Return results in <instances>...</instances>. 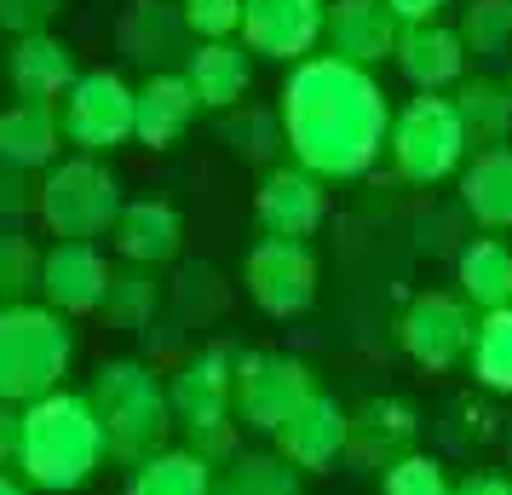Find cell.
I'll return each instance as SVG.
<instances>
[{"label":"cell","mask_w":512,"mask_h":495,"mask_svg":"<svg viewBox=\"0 0 512 495\" xmlns=\"http://www.w3.org/2000/svg\"><path fill=\"white\" fill-rule=\"evenodd\" d=\"M472 329L478 323H472V306L461 294H415L397 323V340L420 369H455L472 346Z\"/></svg>","instance_id":"7"},{"label":"cell","mask_w":512,"mask_h":495,"mask_svg":"<svg viewBox=\"0 0 512 495\" xmlns=\"http://www.w3.org/2000/svg\"><path fill=\"white\" fill-rule=\"evenodd\" d=\"M277 438H282V455H288L294 467H328V461L351 444V421L334 398L311 392V398L294 409V421L277 426Z\"/></svg>","instance_id":"15"},{"label":"cell","mask_w":512,"mask_h":495,"mask_svg":"<svg viewBox=\"0 0 512 495\" xmlns=\"http://www.w3.org/2000/svg\"><path fill=\"white\" fill-rule=\"evenodd\" d=\"M472 375L489 392H512V306L484 311V323L472 329Z\"/></svg>","instance_id":"24"},{"label":"cell","mask_w":512,"mask_h":495,"mask_svg":"<svg viewBox=\"0 0 512 495\" xmlns=\"http://www.w3.org/2000/svg\"><path fill=\"white\" fill-rule=\"evenodd\" d=\"M455 495H512V472H466Z\"/></svg>","instance_id":"33"},{"label":"cell","mask_w":512,"mask_h":495,"mask_svg":"<svg viewBox=\"0 0 512 495\" xmlns=\"http://www.w3.org/2000/svg\"><path fill=\"white\" fill-rule=\"evenodd\" d=\"M455 116H461V133L466 144H507L512 139V93L495 87V81H466L461 93L449 98Z\"/></svg>","instance_id":"23"},{"label":"cell","mask_w":512,"mask_h":495,"mask_svg":"<svg viewBox=\"0 0 512 495\" xmlns=\"http://www.w3.org/2000/svg\"><path fill=\"white\" fill-rule=\"evenodd\" d=\"M64 357H70L64 323H52L41 311H0V369L18 363V375L6 380V392L41 386L52 369H64Z\"/></svg>","instance_id":"9"},{"label":"cell","mask_w":512,"mask_h":495,"mask_svg":"<svg viewBox=\"0 0 512 495\" xmlns=\"http://www.w3.org/2000/svg\"><path fill=\"white\" fill-rule=\"evenodd\" d=\"M225 144H231L242 162H271L277 150H288L277 110H254V104H242V110L225 116Z\"/></svg>","instance_id":"26"},{"label":"cell","mask_w":512,"mask_h":495,"mask_svg":"<svg viewBox=\"0 0 512 495\" xmlns=\"http://www.w3.org/2000/svg\"><path fill=\"white\" fill-rule=\"evenodd\" d=\"M248 47L236 41H196L185 52V87L196 93V104L208 110H236L248 93Z\"/></svg>","instance_id":"16"},{"label":"cell","mask_w":512,"mask_h":495,"mask_svg":"<svg viewBox=\"0 0 512 495\" xmlns=\"http://www.w3.org/2000/svg\"><path fill=\"white\" fill-rule=\"evenodd\" d=\"M277 121L282 144L294 150V167H305L311 179H357L386 144L392 104L369 70L317 52L288 70L277 93Z\"/></svg>","instance_id":"1"},{"label":"cell","mask_w":512,"mask_h":495,"mask_svg":"<svg viewBox=\"0 0 512 495\" xmlns=\"http://www.w3.org/2000/svg\"><path fill=\"white\" fill-rule=\"evenodd\" d=\"M41 288H47L58 306L70 311H87L104 300V288H110V271L98 260L87 242H58L47 260H41Z\"/></svg>","instance_id":"20"},{"label":"cell","mask_w":512,"mask_h":495,"mask_svg":"<svg viewBox=\"0 0 512 495\" xmlns=\"http://www.w3.org/2000/svg\"><path fill=\"white\" fill-rule=\"evenodd\" d=\"M58 133L81 150H110V144L133 139V87L116 70L75 75L64 110H58Z\"/></svg>","instance_id":"3"},{"label":"cell","mask_w":512,"mask_h":495,"mask_svg":"<svg viewBox=\"0 0 512 495\" xmlns=\"http://www.w3.org/2000/svg\"><path fill=\"white\" fill-rule=\"evenodd\" d=\"M311 369L294 363V357H248L236 369V398H242V415L259 432H277L282 421H294V409L311 398Z\"/></svg>","instance_id":"8"},{"label":"cell","mask_w":512,"mask_h":495,"mask_svg":"<svg viewBox=\"0 0 512 495\" xmlns=\"http://www.w3.org/2000/svg\"><path fill=\"white\" fill-rule=\"evenodd\" d=\"M386 150H392L397 179H409V185H443L466 162V133H461L455 104L443 93L409 98L392 116V127H386Z\"/></svg>","instance_id":"2"},{"label":"cell","mask_w":512,"mask_h":495,"mask_svg":"<svg viewBox=\"0 0 512 495\" xmlns=\"http://www.w3.org/2000/svg\"><path fill=\"white\" fill-rule=\"evenodd\" d=\"M461 208L484 231H512V144H489L461 167Z\"/></svg>","instance_id":"17"},{"label":"cell","mask_w":512,"mask_h":495,"mask_svg":"<svg viewBox=\"0 0 512 495\" xmlns=\"http://www.w3.org/2000/svg\"><path fill=\"white\" fill-rule=\"evenodd\" d=\"M225 398H231V375L219 369V357H202V363H190L185 380H179V403H185V415L196 426H213L225 415Z\"/></svg>","instance_id":"27"},{"label":"cell","mask_w":512,"mask_h":495,"mask_svg":"<svg viewBox=\"0 0 512 495\" xmlns=\"http://www.w3.org/2000/svg\"><path fill=\"white\" fill-rule=\"evenodd\" d=\"M386 6H392L397 24H438V12L449 0H386Z\"/></svg>","instance_id":"34"},{"label":"cell","mask_w":512,"mask_h":495,"mask_svg":"<svg viewBox=\"0 0 512 495\" xmlns=\"http://www.w3.org/2000/svg\"><path fill=\"white\" fill-rule=\"evenodd\" d=\"M392 64L415 93H443L466 75V47L449 24H403L397 29Z\"/></svg>","instance_id":"12"},{"label":"cell","mask_w":512,"mask_h":495,"mask_svg":"<svg viewBox=\"0 0 512 495\" xmlns=\"http://www.w3.org/2000/svg\"><path fill=\"white\" fill-rule=\"evenodd\" d=\"M58 104H12V110H0V167H12V173H24V167H41L52 162V150H58Z\"/></svg>","instance_id":"21"},{"label":"cell","mask_w":512,"mask_h":495,"mask_svg":"<svg viewBox=\"0 0 512 495\" xmlns=\"http://www.w3.org/2000/svg\"><path fill=\"white\" fill-rule=\"evenodd\" d=\"M254 213L271 236L305 242V236L328 219V190H323V179H311L305 167H271V173L259 179Z\"/></svg>","instance_id":"10"},{"label":"cell","mask_w":512,"mask_h":495,"mask_svg":"<svg viewBox=\"0 0 512 495\" xmlns=\"http://www.w3.org/2000/svg\"><path fill=\"white\" fill-rule=\"evenodd\" d=\"M179 18L196 41H231L242 24V0H179Z\"/></svg>","instance_id":"29"},{"label":"cell","mask_w":512,"mask_h":495,"mask_svg":"<svg viewBox=\"0 0 512 495\" xmlns=\"http://www.w3.org/2000/svg\"><path fill=\"white\" fill-rule=\"evenodd\" d=\"M29 283H41V254L24 236L0 231V294H24Z\"/></svg>","instance_id":"30"},{"label":"cell","mask_w":512,"mask_h":495,"mask_svg":"<svg viewBox=\"0 0 512 495\" xmlns=\"http://www.w3.org/2000/svg\"><path fill=\"white\" fill-rule=\"evenodd\" d=\"M116 41L133 64H167L173 52H185L190 35H185L179 6H167V0H133L121 29H116Z\"/></svg>","instance_id":"19"},{"label":"cell","mask_w":512,"mask_h":495,"mask_svg":"<svg viewBox=\"0 0 512 495\" xmlns=\"http://www.w3.org/2000/svg\"><path fill=\"white\" fill-rule=\"evenodd\" d=\"M179 213L167 208V202H133V208L116 219V242H121V254L127 260H150V265H162L179 254Z\"/></svg>","instance_id":"22"},{"label":"cell","mask_w":512,"mask_h":495,"mask_svg":"<svg viewBox=\"0 0 512 495\" xmlns=\"http://www.w3.org/2000/svg\"><path fill=\"white\" fill-rule=\"evenodd\" d=\"M507 93H512V87H507Z\"/></svg>","instance_id":"36"},{"label":"cell","mask_w":512,"mask_h":495,"mask_svg":"<svg viewBox=\"0 0 512 495\" xmlns=\"http://www.w3.org/2000/svg\"><path fill=\"white\" fill-rule=\"evenodd\" d=\"M75 58L70 47L58 41V35H18V47L6 58V81H12V93L24 98V104H58V98L70 93L75 81Z\"/></svg>","instance_id":"13"},{"label":"cell","mask_w":512,"mask_h":495,"mask_svg":"<svg viewBox=\"0 0 512 495\" xmlns=\"http://www.w3.org/2000/svg\"><path fill=\"white\" fill-rule=\"evenodd\" d=\"M386 495H455V484H449V472H443V461H432V455H403V461H392L386 467Z\"/></svg>","instance_id":"28"},{"label":"cell","mask_w":512,"mask_h":495,"mask_svg":"<svg viewBox=\"0 0 512 495\" xmlns=\"http://www.w3.org/2000/svg\"><path fill=\"white\" fill-rule=\"evenodd\" d=\"M507 449H512V426H507Z\"/></svg>","instance_id":"35"},{"label":"cell","mask_w":512,"mask_h":495,"mask_svg":"<svg viewBox=\"0 0 512 495\" xmlns=\"http://www.w3.org/2000/svg\"><path fill=\"white\" fill-rule=\"evenodd\" d=\"M41 213L64 242H87L116 219V179L93 162H64L41 185Z\"/></svg>","instance_id":"4"},{"label":"cell","mask_w":512,"mask_h":495,"mask_svg":"<svg viewBox=\"0 0 512 495\" xmlns=\"http://www.w3.org/2000/svg\"><path fill=\"white\" fill-rule=\"evenodd\" d=\"M58 6H64V0H0V29H12V35H41V29L58 18Z\"/></svg>","instance_id":"32"},{"label":"cell","mask_w":512,"mask_h":495,"mask_svg":"<svg viewBox=\"0 0 512 495\" xmlns=\"http://www.w3.org/2000/svg\"><path fill=\"white\" fill-rule=\"evenodd\" d=\"M248 294L271 317H300L317 300V260L294 236H265L248 254Z\"/></svg>","instance_id":"6"},{"label":"cell","mask_w":512,"mask_h":495,"mask_svg":"<svg viewBox=\"0 0 512 495\" xmlns=\"http://www.w3.org/2000/svg\"><path fill=\"white\" fill-rule=\"evenodd\" d=\"M196 93L185 87V75L173 70H156L144 81L139 93H133V139H144L150 150H167V144L185 139V127L196 121Z\"/></svg>","instance_id":"14"},{"label":"cell","mask_w":512,"mask_h":495,"mask_svg":"<svg viewBox=\"0 0 512 495\" xmlns=\"http://www.w3.org/2000/svg\"><path fill=\"white\" fill-rule=\"evenodd\" d=\"M455 35H461V47L478 52V58L512 52V0H466Z\"/></svg>","instance_id":"25"},{"label":"cell","mask_w":512,"mask_h":495,"mask_svg":"<svg viewBox=\"0 0 512 495\" xmlns=\"http://www.w3.org/2000/svg\"><path fill=\"white\" fill-rule=\"evenodd\" d=\"M202 484H208L202 461H156L139 478V495H202Z\"/></svg>","instance_id":"31"},{"label":"cell","mask_w":512,"mask_h":495,"mask_svg":"<svg viewBox=\"0 0 512 495\" xmlns=\"http://www.w3.org/2000/svg\"><path fill=\"white\" fill-rule=\"evenodd\" d=\"M397 18L386 0H328V18H323V35L340 64H357L369 70L380 58H392L397 47Z\"/></svg>","instance_id":"11"},{"label":"cell","mask_w":512,"mask_h":495,"mask_svg":"<svg viewBox=\"0 0 512 495\" xmlns=\"http://www.w3.org/2000/svg\"><path fill=\"white\" fill-rule=\"evenodd\" d=\"M455 283L472 311L512 306V248L501 236H472L455 248Z\"/></svg>","instance_id":"18"},{"label":"cell","mask_w":512,"mask_h":495,"mask_svg":"<svg viewBox=\"0 0 512 495\" xmlns=\"http://www.w3.org/2000/svg\"><path fill=\"white\" fill-rule=\"evenodd\" d=\"M328 0H242V47L277 64H300L323 41Z\"/></svg>","instance_id":"5"}]
</instances>
